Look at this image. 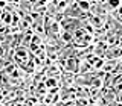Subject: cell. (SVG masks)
Instances as JSON below:
<instances>
[{"instance_id":"cell-2","label":"cell","mask_w":122,"mask_h":106,"mask_svg":"<svg viewBox=\"0 0 122 106\" xmlns=\"http://www.w3.org/2000/svg\"><path fill=\"white\" fill-rule=\"evenodd\" d=\"M107 56L108 58H116V56H122V50L117 47H113V49H108V52H107Z\"/></svg>"},{"instance_id":"cell-1","label":"cell","mask_w":122,"mask_h":106,"mask_svg":"<svg viewBox=\"0 0 122 106\" xmlns=\"http://www.w3.org/2000/svg\"><path fill=\"white\" fill-rule=\"evenodd\" d=\"M15 62H18L20 65H26L28 62H30V56H29V52L26 49H17L15 50Z\"/></svg>"},{"instance_id":"cell-3","label":"cell","mask_w":122,"mask_h":106,"mask_svg":"<svg viewBox=\"0 0 122 106\" xmlns=\"http://www.w3.org/2000/svg\"><path fill=\"white\" fill-rule=\"evenodd\" d=\"M49 106H56V105H55V103H51V105H49Z\"/></svg>"}]
</instances>
